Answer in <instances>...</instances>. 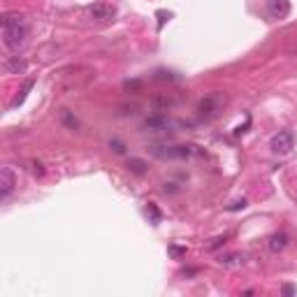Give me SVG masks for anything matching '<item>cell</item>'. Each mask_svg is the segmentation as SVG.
Returning <instances> with one entry per match:
<instances>
[{"label": "cell", "instance_id": "cell-7", "mask_svg": "<svg viewBox=\"0 0 297 297\" xmlns=\"http://www.w3.org/2000/svg\"><path fill=\"white\" fill-rule=\"evenodd\" d=\"M267 12L272 19H283L290 12V3L288 0H267Z\"/></svg>", "mask_w": 297, "mask_h": 297}, {"label": "cell", "instance_id": "cell-4", "mask_svg": "<svg viewBox=\"0 0 297 297\" xmlns=\"http://www.w3.org/2000/svg\"><path fill=\"white\" fill-rule=\"evenodd\" d=\"M14 188H16V174L10 167H3V170H0V200L5 202L7 197L12 195Z\"/></svg>", "mask_w": 297, "mask_h": 297}, {"label": "cell", "instance_id": "cell-17", "mask_svg": "<svg viewBox=\"0 0 297 297\" xmlns=\"http://www.w3.org/2000/svg\"><path fill=\"white\" fill-rule=\"evenodd\" d=\"M33 174L42 176V174H44V167H42V165H40V163H33Z\"/></svg>", "mask_w": 297, "mask_h": 297}, {"label": "cell", "instance_id": "cell-12", "mask_svg": "<svg viewBox=\"0 0 297 297\" xmlns=\"http://www.w3.org/2000/svg\"><path fill=\"white\" fill-rule=\"evenodd\" d=\"M128 170L135 172V174H146V163L140 161V158H130L128 161Z\"/></svg>", "mask_w": 297, "mask_h": 297}, {"label": "cell", "instance_id": "cell-8", "mask_svg": "<svg viewBox=\"0 0 297 297\" xmlns=\"http://www.w3.org/2000/svg\"><path fill=\"white\" fill-rule=\"evenodd\" d=\"M144 128H149V130H165V128H170V119H167L165 114L149 116L144 121Z\"/></svg>", "mask_w": 297, "mask_h": 297}, {"label": "cell", "instance_id": "cell-3", "mask_svg": "<svg viewBox=\"0 0 297 297\" xmlns=\"http://www.w3.org/2000/svg\"><path fill=\"white\" fill-rule=\"evenodd\" d=\"M269 149L274 153H279V156H286V153H290L295 149V135L290 130H279L272 137V142H269Z\"/></svg>", "mask_w": 297, "mask_h": 297}, {"label": "cell", "instance_id": "cell-14", "mask_svg": "<svg viewBox=\"0 0 297 297\" xmlns=\"http://www.w3.org/2000/svg\"><path fill=\"white\" fill-rule=\"evenodd\" d=\"M225 239H227V235H223V237H216V239H212V244H209V251H214V248H218V246H223L225 244Z\"/></svg>", "mask_w": 297, "mask_h": 297}, {"label": "cell", "instance_id": "cell-1", "mask_svg": "<svg viewBox=\"0 0 297 297\" xmlns=\"http://www.w3.org/2000/svg\"><path fill=\"white\" fill-rule=\"evenodd\" d=\"M26 35H28V31L24 26V16L16 14V12L3 16V42H5L7 49L19 51L26 42Z\"/></svg>", "mask_w": 297, "mask_h": 297}, {"label": "cell", "instance_id": "cell-6", "mask_svg": "<svg viewBox=\"0 0 297 297\" xmlns=\"http://www.w3.org/2000/svg\"><path fill=\"white\" fill-rule=\"evenodd\" d=\"M86 12L98 21H111L116 16V10L111 5H107V3H93V5H88Z\"/></svg>", "mask_w": 297, "mask_h": 297}, {"label": "cell", "instance_id": "cell-20", "mask_svg": "<svg viewBox=\"0 0 297 297\" xmlns=\"http://www.w3.org/2000/svg\"><path fill=\"white\" fill-rule=\"evenodd\" d=\"M283 292H286V295H292V292H295V288H292V286H286V288H283Z\"/></svg>", "mask_w": 297, "mask_h": 297}, {"label": "cell", "instance_id": "cell-9", "mask_svg": "<svg viewBox=\"0 0 297 297\" xmlns=\"http://www.w3.org/2000/svg\"><path fill=\"white\" fill-rule=\"evenodd\" d=\"M244 262H246V256L244 253H227V256H221V260H218V265L223 267H242Z\"/></svg>", "mask_w": 297, "mask_h": 297}, {"label": "cell", "instance_id": "cell-16", "mask_svg": "<svg viewBox=\"0 0 297 297\" xmlns=\"http://www.w3.org/2000/svg\"><path fill=\"white\" fill-rule=\"evenodd\" d=\"M244 207H246V200H239V202H235L232 207H227V209H230V212H237V209H244Z\"/></svg>", "mask_w": 297, "mask_h": 297}, {"label": "cell", "instance_id": "cell-15", "mask_svg": "<svg viewBox=\"0 0 297 297\" xmlns=\"http://www.w3.org/2000/svg\"><path fill=\"white\" fill-rule=\"evenodd\" d=\"M146 214H151V218H153V221H161V212H158V209H156V204H149V207H146Z\"/></svg>", "mask_w": 297, "mask_h": 297}, {"label": "cell", "instance_id": "cell-19", "mask_svg": "<svg viewBox=\"0 0 297 297\" xmlns=\"http://www.w3.org/2000/svg\"><path fill=\"white\" fill-rule=\"evenodd\" d=\"M111 146H114L116 153H123V144H121V142H111Z\"/></svg>", "mask_w": 297, "mask_h": 297}, {"label": "cell", "instance_id": "cell-10", "mask_svg": "<svg viewBox=\"0 0 297 297\" xmlns=\"http://www.w3.org/2000/svg\"><path fill=\"white\" fill-rule=\"evenodd\" d=\"M288 242H290V239H288L286 232H277V235L269 237V251H272V253L283 251V248L288 246Z\"/></svg>", "mask_w": 297, "mask_h": 297}, {"label": "cell", "instance_id": "cell-2", "mask_svg": "<svg viewBox=\"0 0 297 297\" xmlns=\"http://www.w3.org/2000/svg\"><path fill=\"white\" fill-rule=\"evenodd\" d=\"M223 96L221 93H212V96H207L200 100V105H197V111H200V119H204V121H212V119H216L218 111L223 109Z\"/></svg>", "mask_w": 297, "mask_h": 297}, {"label": "cell", "instance_id": "cell-5", "mask_svg": "<svg viewBox=\"0 0 297 297\" xmlns=\"http://www.w3.org/2000/svg\"><path fill=\"white\" fill-rule=\"evenodd\" d=\"M151 153L158 158H188L191 149L188 146H151Z\"/></svg>", "mask_w": 297, "mask_h": 297}, {"label": "cell", "instance_id": "cell-13", "mask_svg": "<svg viewBox=\"0 0 297 297\" xmlns=\"http://www.w3.org/2000/svg\"><path fill=\"white\" fill-rule=\"evenodd\" d=\"M31 88H33V79H28V81L24 84V91H21V96L16 98V100L12 102V105H14V107H16V105H21V102L26 100V96H28V91H31Z\"/></svg>", "mask_w": 297, "mask_h": 297}, {"label": "cell", "instance_id": "cell-18", "mask_svg": "<svg viewBox=\"0 0 297 297\" xmlns=\"http://www.w3.org/2000/svg\"><path fill=\"white\" fill-rule=\"evenodd\" d=\"M170 251H172V256H176V258H179V256H184V253H186V248H179V246H172V248H170Z\"/></svg>", "mask_w": 297, "mask_h": 297}, {"label": "cell", "instance_id": "cell-11", "mask_svg": "<svg viewBox=\"0 0 297 297\" xmlns=\"http://www.w3.org/2000/svg\"><path fill=\"white\" fill-rule=\"evenodd\" d=\"M5 70L7 72H14V75H19V72L26 70V61H21L19 56H10L5 61Z\"/></svg>", "mask_w": 297, "mask_h": 297}]
</instances>
